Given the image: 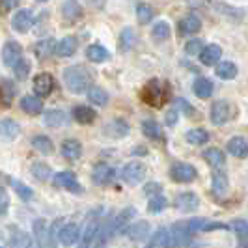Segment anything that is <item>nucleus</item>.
<instances>
[{
  "mask_svg": "<svg viewBox=\"0 0 248 248\" xmlns=\"http://www.w3.org/2000/svg\"><path fill=\"white\" fill-rule=\"evenodd\" d=\"M232 228L235 230V233L241 239H247L248 237V222H245V220H235V222L232 224Z\"/></svg>",
  "mask_w": 248,
  "mask_h": 248,
  "instance_id": "603ef678",
  "label": "nucleus"
},
{
  "mask_svg": "<svg viewBox=\"0 0 248 248\" xmlns=\"http://www.w3.org/2000/svg\"><path fill=\"white\" fill-rule=\"evenodd\" d=\"M217 77L222 80H232L237 77V65L233 62H222L217 65Z\"/></svg>",
  "mask_w": 248,
  "mask_h": 248,
  "instance_id": "a19ab883",
  "label": "nucleus"
},
{
  "mask_svg": "<svg viewBox=\"0 0 248 248\" xmlns=\"http://www.w3.org/2000/svg\"><path fill=\"white\" fill-rule=\"evenodd\" d=\"M200 28H202V21L198 19V15H194V13H188L186 17H183V19L179 21V34H181V36L198 34Z\"/></svg>",
  "mask_w": 248,
  "mask_h": 248,
  "instance_id": "4468645a",
  "label": "nucleus"
},
{
  "mask_svg": "<svg viewBox=\"0 0 248 248\" xmlns=\"http://www.w3.org/2000/svg\"><path fill=\"white\" fill-rule=\"evenodd\" d=\"M186 142L188 144H194V146H202V144H205V142H209V133L205 131V129H190L188 133L185 135Z\"/></svg>",
  "mask_w": 248,
  "mask_h": 248,
  "instance_id": "ea45409f",
  "label": "nucleus"
},
{
  "mask_svg": "<svg viewBox=\"0 0 248 248\" xmlns=\"http://www.w3.org/2000/svg\"><path fill=\"white\" fill-rule=\"evenodd\" d=\"M177 107H181V108L186 112V116H192V114H194V108H192L185 99H177Z\"/></svg>",
  "mask_w": 248,
  "mask_h": 248,
  "instance_id": "4d7b16f0",
  "label": "nucleus"
},
{
  "mask_svg": "<svg viewBox=\"0 0 248 248\" xmlns=\"http://www.w3.org/2000/svg\"><path fill=\"white\" fill-rule=\"evenodd\" d=\"M62 15L67 23H75L77 19L82 17V8H80V4L77 0H67L62 8Z\"/></svg>",
  "mask_w": 248,
  "mask_h": 248,
  "instance_id": "a878e982",
  "label": "nucleus"
},
{
  "mask_svg": "<svg viewBox=\"0 0 248 248\" xmlns=\"http://www.w3.org/2000/svg\"><path fill=\"white\" fill-rule=\"evenodd\" d=\"M188 228H190V232H192V233H196V232L228 230L230 226H228V224H222V222H207V220H203V218H192V220L188 222Z\"/></svg>",
  "mask_w": 248,
  "mask_h": 248,
  "instance_id": "2eb2a0df",
  "label": "nucleus"
},
{
  "mask_svg": "<svg viewBox=\"0 0 248 248\" xmlns=\"http://www.w3.org/2000/svg\"><path fill=\"white\" fill-rule=\"evenodd\" d=\"M203 49V43H202V39H188L185 45V52L188 56H198L200 52Z\"/></svg>",
  "mask_w": 248,
  "mask_h": 248,
  "instance_id": "3c124183",
  "label": "nucleus"
},
{
  "mask_svg": "<svg viewBox=\"0 0 248 248\" xmlns=\"http://www.w3.org/2000/svg\"><path fill=\"white\" fill-rule=\"evenodd\" d=\"M146 174H148L146 164L140 161H133L129 162V164H125L120 175H122V179H124L127 185H138L140 181H144Z\"/></svg>",
  "mask_w": 248,
  "mask_h": 248,
  "instance_id": "7ed1b4c3",
  "label": "nucleus"
},
{
  "mask_svg": "<svg viewBox=\"0 0 248 248\" xmlns=\"http://www.w3.org/2000/svg\"><path fill=\"white\" fill-rule=\"evenodd\" d=\"M32 146H34L39 153H43V155H50V153L54 151L52 140H50L49 137H45V135H37V137L32 138Z\"/></svg>",
  "mask_w": 248,
  "mask_h": 248,
  "instance_id": "58836bf2",
  "label": "nucleus"
},
{
  "mask_svg": "<svg viewBox=\"0 0 248 248\" xmlns=\"http://www.w3.org/2000/svg\"><path fill=\"white\" fill-rule=\"evenodd\" d=\"M196 175H198L196 168L192 164H186V162H175L170 168V177L177 183H190L196 179Z\"/></svg>",
  "mask_w": 248,
  "mask_h": 248,
  "instance_id": "20e7f679",
  "label": "nucleus"
},
{
  "mask_svg": "<svg viewBox=\"0 0 248 248\" xmlns=\"http://www.w3.org/2000/svg\"><path fill=\"white\" fill-rule=\"evenodd\" d=\"M97 235H99V222L97 220H90L86 224V228H84V232L80 233V245L82 247L93 245V241H95Z\"/></svg>",
  "mask_w": 248,
  "mask_h": 248,
  "instance_id": "bb28decb",
  "label": "nucleus"
},
{
  "mask_svg": "<svg viewBox=\"0 0 248 248\" xmlns=\"http://www.w3.org/2000/svg\"><path fill=\"white\" fill-rule=\"evenodd\" d=\"M203 159L207 161V164H211L213 168H220L226 162V155L222 153V149L218 148H209L203 151Z\"/></svg>",
  "mask_w": 248,
  "mask_h": 248,
  "instance_id": "473e14b6",
  "label": "nucleus"
},
{
  "mask_svg": "<svg viewBox=\"0 0 248 248\" xmlns=\"http://www.w3.org/2000/svg\"><path fill=\"white\" fill-rule=\"evenodd\" d=\"M105 133L112 138H124L129 135V125L125 120L118 118V120H112L110 124L105 127Z\"/></svg>",
  "mask_w": 248,
  "mask_h": 248,
  "instance_id": "4be33fe9",
  "label": "nucleus"
},
{
  "mask_svg": "<svg viewBox=\"0 0 248 248\" xmlns=\"http://www.w3.org/2000/svg\"><path fill=\"white\" fill-rule=\"evenodd\" d=\"M175 116H177V114H175V110H170L168 114H166V120H168V124H170V125L175 122Z\"/></svg>",
  "mask_w": 248,
  "mask_h": 248,
  "instance_id": "13d9d810",
  "label": "nucleus"
},
{
  "mask_svg": "<svg viewBox=\"0 0 248 248\" xmlns=\"http://www.w3.org/2000/svg\"><path fill=\"white\" fill-rule=\"evenodd\" d=\"M54 90V78L49 73H39L34 80V92L37 97H47Z\"/></svg>",
  "mask_w": 248,
  "mask_h": 248,
  "instance_id": "9b49d317",
  "label": "nucleus"
},
{
  "mask_svg": "<svg viewBox=\"0 0 248 248\" xmlns=\"http://www.w3.org/2000/svg\"><path fill=\"white\" fill-rule=\"evenodd\" d=\"M192 90H194V93L198 95L200 99H209V97L213 95V92H215V86H213V82L209 80V78L200 77V78H196V82H194Z\"/></svg>",
  "mask_w": 248,
  "mask_h": 248,
  "instance_id": "393cba45",
  "label": "nucleus"
},
{
  "mask_svg": "<svg viewBox=\"0 0 248 248\" xmlns=\"http://www.w3.org/2000/svg\"><path fill=\"white\" fill-rule=\"evenodd\" d=\"M4 243V233H2V230H0V245Z\"/></svg>",
  "mask_w": 248,
  "mask_h": 248,
  "instance_id": "bf43d9fd",
  "label": "nucleus"
},
{
  "mask_svg": "<svg viewBox=\"0 0 248 248\" xmlns=\"http://www.w3.org/2000/svg\"><path fill=\"white\" fill-rule=\"evenodd\" d=\"M228 151L237 159H247L248 157V142L243 137H233L228 142Z\"/></svg>",
  "mask_w": 248,
  "mask_h": 248,
  "instance_id": "aec40b11",
  "label": "nucleus"
},
{
  "mask_svg": "<svg viewBox=\"0 0 248 248\" xmlns=\"http://www.w3.org/2000/svg\"><path fill=\"white\" fill-rule=\"evenodd\" d=\"M175 207L183 213H192L200 207V198L194 192H183L175 198Z\"/></svg>",
  "mask_w": 248,
  "mask_h": 248,
  "instance_id": "f8f14e48",
  "label": "nucleus"
},
{
  "mask_svg": "<svg viewBox=\"0 0 248 248\" xmlns=\"http://www.w3.org/2000/svg\"><path fill=\"white\" fill-rule=\"evenodd\" d=\"M32 245H34L32 237L25 233V232H15V233H12L10 241H8V247L13 248H30Z\"/></svg>",
  "mask_w": 248,
  "mask_h": 248,
  "instance_id": "4c0bfd02",
  "label": "nucleus"
},
{
  "mask_svg": "<svg viewBox=\"0 0 248 248\" xmlns=\"http://www.w3.org/2000/svg\"><path fill=\"white\" fill-rule=\"evenodd\" d=\"M23 58V49L17 41H8L2 49V62L8 67H15V63Z\"/></svg>",
  "mask_w": 248,
  "mask_h": 248,
  "instance_id": "1a4fd4ad",
  "label": "nucleus"
},
{
  "mask_svg": "<svg viewBox=\"0 0 248 248\" xmlns=\"http://www.w3.org/2000/svg\"><path fill=\"white\" fill-rule=\"evenodd\" d=\"M172 34V30H170V25L166 23V21H159L157 25H153V30H151V36L153 39H157V41H164V39H168Z\"/></svg>",
  "mask_w": 248,
  "mask_h": 248,
  "instance_id": "79ce46f5",
  "label": "nucleus"
},
{
  "mask_svg": "<svg viewBox=\"0 0 248 248\" xmlns=\"http://www.w3.org/2000/svg\"><path fill=\"white\" fill-rule=\"evenodd\" d=\"M15 95V86L10 80H0V108H8Z\"/></svg>",
  "mask_w": 248,
  "mask_h": 248,
  "instance_id": "c756f323",
  "label": "nucleus"
},
{
  "mask_svg": "<svg viewBox=\"0 0 248 248\" xmlns=\"http://www.w3.org/2000/svg\"><path fill=\"white\" fill-rule=\"evenodd\" d=\"M62 155L67 159V161H77V159H80V155H82V146H80V142L78 140H65L62 144Z\"/></svg>",
  "mask_w": 248,
  "mask_h": 248,
  "instance_id": "b1692460",
  "label": "nucleus"
},
{
  "mask_svg": "<svg viewBox=\"0 0 248 248\" xmlns=\"http://www.w3.org/2000/svg\"><path fill=\"white\" fill-rule=\"evenodd\" d=\"M34 233H36L37 245H39V247H49V245H52V241H50L52 232L49 230V226H47V222H45L43 218H39V220L34 222Z\"/></svg>",
  "mask_w": 248,
  "mask_h": 248,
  "instance_id": "dca6fc26",
  "label": "nucleus"
},
{
  "mask_svg": "<svg viewBox=\"0 0 248 248\" xmlns=\"http://www.w3.org/2000/svg\"><path fill=\"white\" fill-rule=\"evenodd\" d=\"M10 209V196H8V192L0 186V217H4L6 213Z\"/></svg>",
  "mask_w": 248,
  "mask_h": 248,
  "instance_id": "864d4df0",
  "label": "nucleus"
},
{
  "mask_svg": "<svg viewBox=\"0 0 248 248\" xmlns=\"http://www.w3.org/2000/svg\"><path fill=\"white\" fill-rule=\"evenodd\" d=\"M114 177H116V170H114L112 166H108V164H105V162L97 164V166L93 168V174H92L93 183L99 186L110 185L112 181H114Z\"/></svg>",
  "mask_w": 248,
  "mask_h": 248,
  "instance_id": "423d86ee",
  "label": "nucleus"
},
{
  "mask_svg": "<svg viewBox=\"0 0 248 248\" xmlns=\"http://www.w3.org/2000/svg\"><path fill=\"white\" fill-rule=\"evenodd\" d=\"M52 181H54L56 186L67 188V190H71L75 194H82V185L78 183V179H77L75 174H71V172H60V174L54 175Z\"/></svg>",
  "mask_w": 248,
  "mask_h": 248,
  "instance_id": "0eeeda50",
  "label": "nucleus"
},
{
  "mask_svg": "<svg viewBox=\"0 0 248 248\" xmlns=\"http://www.w3.org/2000/svg\"><path fill=\"white\" fill-rule=\"evenodd\" d=\"M58 239H60L62 245L71 247V245L80 241V228L77 224H65V226L60 228V232H58Z\"/></svg>",
  "mask_w": 248,
  "mask_h": 248,
  "instance_id": "9d476101",
  "label": "nucleus"
},
{
  "mask_svg": "<svg viewBox=\"0 0 248 248\" xmlns=\"http://www.w3.org/2000/svg\"><path fill=\"white\" fill-rule=\"evenodd\" d=\"M86 93H88V99L92 101L93 105H97V107H105L108 103V93L99 86H90L86 90Z\"/></svg>",
  "mask_w": 248,
  "mask_h": 248,
  "instance_id": "c9c22d12",
  "label": "nucleus"
},
{
  "mask_svg": "<svg viewBox=\"0 0 248 248\" xmlns=\"http://www.w3.org/2000/svg\"><path fill=\"white\" fill-rule=\"evenodd\" d=\"M170 245H172V237L168 233V230H164V228L157 230L153 233V237L149 239V247L153 248H164V247H170Z\"/></svg>",
  "mask_w": 248,
  "mask_h": 248,
  "instance_id": "f704fd0d",
  "label": "nucleus"
},
{
  "mask_svg": "<svg viewBox=\"0 0 248 248\" xmlns=\"http://www.w3.org/2000/svg\"><path fill=\"white\" fill-rule=\"evenodd\" d=\"M168 95H170L168 86L157 78H151L142 90V101L148 103L149 107H162L168 99Z\"/></svg>",
  "mask_w": 248,
  "mask_h": 248,
  "instance_id": "f03ea898",
  "label": "nucleus"
},
{
  "mask_svg": "<svg viewBox=\"0 0 248 248\" xmlns=\"http://www.w3.org/2000/svg\"><path fill=\"white\" fill-rule=\"evenodd\" d=\"M36 23V19H34V13L32 10H19V12L13 15V28L17 30V32H21V34H25L28 32L32 26Z\"/></svg>",
  "mask_w": 248,
  "mask_h": 248,
  "instance_id": "6e6552de",
  "label": "nucleus"
},
{
  "mask_svg": "<svg viewBox=\"0 0 248 248\" xmlns=\"http://www.w3.org/2000/svg\"><path fill=\"white\" fill-rule=\"evenodd\" d=\"M137 19L140 25H148V23H151V19H153V10L149 8L148 4H138Z\"/></svg>",
  "mask_w": 248,
  "mask_h": 248,
  "instance_id": "49530a36",
  "label": "nucleus"
},
{
  "mask_svg": "<svg viewBox=\"0 0 248 248\" xmlns=\"http://www.w3.org/2000/svg\"><path fill=\"white\" fill-rule=\"evenodd\" d=\"M125 232H127L129 239H133V241H144V239H148L149 224L146 220H138L135 224H129V228Z\"/></svg>",
  "mask_w": 248,
  "mask_h": 248,
  "instance_id": "412c9836",
  "label": "nucleus"
},
{
  "mask_svg": "<svg viewBox=\"0 0 248 248\" xmlns=\"http://www.w3.org/2000/svg\"><path fill=\"white\" fill-rule=\"evenodd\" d=\"M21 110L30 114V116H37L43 110V103H41V99L34 97V95H25L21 99Z\"/></svg>",
  "mask_w": 248,
  "mask_h": 248,
  "instance_id": "cd10ccee",
  "label": "nucleus"
},
{
  "mask_svg": "<svg viewBox=\"0 0 248 248\" xmlns=\"http://www.w3.org/2000/svg\"><path fill=\"white\" fill-rule=\"evenodd\" d=\"M142 133L148 138H151V140H161V138L164 137L161 125L157 124L155 120H144V122H142Z\"/></svg>",
  "mask_w": 248,
  "mask_h": 248,
  "instance_id": "e433bc0d",
  "label": "nucleus"
},
{
  "mask_svg": "<svg viewBox=\"0 0 248 248\" xmlns=\"http://www.w3.org/2000/svg\"><path fill=\"white\" fill-rule=\"evenodd\" d=\"M75 50H77V39L71 36H67L56 43L54 54L60 56V58H69V56H73L75 54Z\"/></svg>",
  "mask_w": 248,
  "mask_h": 248,
  "instance_id": "6ab92c4d",
  "label": "nucleus"
},
{
  "mask_svg": "<svg viewBox=\"0 0 248 248\" xmlns=\"http://www.w3.org/2000/svg\"><path fill=\"white\" fill-rule=\"evenodd\" d=\"M148 209L151 213H161V211H164V209H166V198H164L162 194H155L153 198L149 200Z\"/></svg>",
  "mask_w": 248,
  "mask_h": 248,
  "instance_id": "8fccbe9b",
  "label": "nucleus"
},
{
  "mask_svg": "<svg viewBox=\"0 0 248 248\" xmlns=\"http://www.w3.org/2000/svg\"><path fill=\"white\" fill-rule=\"evenodd\" d=\"M133 45H135V32L131 28H125L122 32V36H120V50L127 52Z\"/></svg>",
  "mask_w": 248,
  "mask_h": 248,
  "instance_id": "de8ad7c7",
  "label": "nucleus"
},
{
  "mask_svg": "<svg viewBox=\"0 0 248 248\" xmlns=\"http://www.w3.org/2000/svg\"><path fill=\"white\" fill-rule=\"evenodd\" d=\"M92 73L82 65H71L63 71V82L73 93H82L92 86Z\"/></svg>",
  "mask_w": 248,
  "mask_h": 248,
  "instance_id": "f257e3e1",
  "label": "nucleus"
},
{
  "mask_svg": "<svg viewBox=\"0 0 248 248\" xmlns=\"http://www.w3.org/2000/svg\"><path fill=\"white\" fill-rule=\"evenodd\" d=\"M135 217H137V209H135V207H127V209H124L116 218H112L110 220L112 235H120V233H124Z\"/></svg>",
  "mask_w": 248,
  "mask_h": 248,
  "instance_id": "39448f33",
  "label": "nucleus"
},
{
  "mask_svg": "<svg viewBox=\"0 0 248 248\" xmlns=\"http://www.w3.org/2000/svg\"><path fill=\"white\" fill-rule=\"evenodd\" d=\"M95 110L93 108H90L88 105H78V107H75V110H73V118L78 122V124H82V125H88V124H92L93 120H95Z\"/></svg>",
  "mask_w": 248,
  "mask_h": 248,
  "instance_id": "c85d7f7f",
  "label": "nucleus"
},
{
  "mask_svg": "<svg viewBox=\"0 0 248 248\" xmlns=\"http://www.w3.org/2000/svg\"><path fill=\"white\" fill-rule=\"evenodd\" d=\"M86 56H88V60H92V62H95V63H103L110 58L108 50L105 49V47H101V45H90L86 49Z\"/></svg>",
  "mask_w": 248,
  "mask_h": 248,
  "instance_id": "72a5a7b5",
  "label": "nucleus"
},
{
  "mask_svg": "<svg viewBox=\"0 0 248 248\" xmlns=\"http://www.w3.org/2000/svg\"><path fill=\"white\" fill-rule=\"evenodd\" d=\"M30 62L28 60H19V62L15 63V67H13V73H15V77L19 78V80H25V78H28V75H30Z\"/></svg>",
  "mask_w": 248,
  "mask_h": 248,
  "instance_id": "09e8293b",
  "label": "nucleus"
},
{
  "mask_svg": "<svg viewBox=\"0 0 248 248\" xmlns=\"http://www.w3.org/2000/svg\"><path fill=\"white\" fill-rule=\"evenodd\" d=\"M54 41H52V37H47V39H41V41H37L36 43V54L39 58H47L49 54H52V50H54Z\"/></svg>",
  "mask_w": 248,
  "mask_h": 248,
  "instance_id": "c03bdc74",
  "label": "nucleus"
},
{
  "mask_svg": "<svg viewBox=\"0 0 248 248\" xmlns=\"http://www.w3.org/2000/svg\"><path fill=\"white\" fill-rule=\"evenodd\" d=\"M162 186L159 185V183H148V185L144 186V192L146 194H149V196H155V194H159L161 192Z\"/></svg>",
  "mask_w": 248,
  "mask_h": 248,
  "instance_id": "6e6d98bb",
  "label": "nucleus"
},
{
  "mask_svg": "<svg viewBox=\"0 0 248 248\" xmlns=\"http://www.w3.org/2000/svg\"><path fill=\"white\" fill-rule=\"evenodd\" d=\"M43 124L47 127H63L67 124V116L63 114L62 110H47L45 116H43Z\"/></svg>",
  "mask_w": 248,
  "mask_h": 248,
  "instance_id": "7c9ffc66",
  "label": "nucleus"
},
{
  "mask_svg": "<svg viewBox=\"0 0 248 248\" xmlns=\"http://www.w3.org/2000/svg\"><path fill=\"white\" fill-rule=\"evenodd\" d=\"M37 2H47V0H37Z\"/></svg>",
  "mask_w": 248,
  "mask_h": 248,
  "instance_id": "052dcab7",
  "label": "nucleus"
},
{
  "mask_svg": "<svg viewBox=\"0 0 248 248\" xmlns=\"http://www.w3.org/2000/svg\"><path fill=\"white\" fill-rule=\"evenodd\" d=\"M228 175L220 172V170H215L213 172V192L217 194V196H224L226 192H228Z\"/></svg>",
  "mask_w": 248,
  "mask_h": 248,
  "instance_id": "2f4dec72",
  "label": "nucleus"
},
{
  "mask_svg": "<svg viewBox=\"0 0 248 248\" xmlns=\"http://www.w3.org/2000/svg\"><path fill=\"white\" fill-rule=\"evenodd\" d=\"M198 56L200 62L203 63V65H215V63H218L220 56H222V49L218 45H207V47L202 49Z\"/></svg>",
  "mask_w": 248,
  "mask_h": 248,
  "instance_id": "f3484780",
  "label": "nucleus"
},
{
  "mask_svg": "<svg viewBox=\"0 0 248 248\" xmlns=\"http://www.w3.org/2000/svg\"><path fill=\"white\" fill-rule=\"evenodd\" d=\"M230 120V105L228 101H215L211 107V122L215 125H224Z\"/></svg>",
  "mask_w": 248,
  "mask_h": 248,
  "instance_id": "ddd939ff",
  "label": "nucleus"
},
{
  "mask_svg": "<svg viewBox=\"0 0 248 248\" xmlns=\"http://www.w3.org/2000/svg\"><path fill=\"white\" fill-rule=\"evenodd\" d=\"M10 185L15 188V192L21 196V200L28 202V200L34 198V192H32V188H28L25 183H21V181H17V179H10Z\"/></svg>",
  "mask_w": 248,
  "mask_h": 248,
  "instance_id": "a18cd8bd",
  "label": "nucleus"
},
{
  "mask_svg": "<svg viewBox=\"0 0 248 248\" xmlns=\"http://www.w3.org/2000/svg\"><path fill=\"white\" fill-rule=\"evenodd\" d=\"M21 133V125L13 120H0V138L15 140Z\"/></svg>",
  "mask_w": 248,
  "mask_h": 248,
  "instance_id": "5701e85b",
  "label": "nucleus"
},
{
  "mask_svg": "<svg viewBox=\"0 0 248 248\" xmlns=\"http://www.w3.org/2000/svg\"><path fill=\"white\" fill-rule=\"evenodd\" d=\"M19 2H21V0H0V10H2V13L12 12L13 8L19 6Z\"/></svg>",
  "mask_w": 248,
  "mask_h": 248,
  "instance_id": "5fc2aeb1",
  "label": "nucleus"
},
{
  "mask_svg": "<svg viewBox=\"0 0 248 248\" xmlns=\"http://www.w3.org/2000/svg\"><path fill=\"white\" fill-rule=\"evenodd\" d=\"M32 174H34V177H36L37 181H47L52 172H50L49 164H45L43 161H39V162H34V164H32Z\"/></svg>",
  "mask_w": 248,
  "mask_h": 248,
  "instance_id": "37998d69",
  "label": "nucleus"
},
{
  "mask_svg": "<svg viewBox=\"0 0 248 248\" xmlns=\"http://www.w3.org/2000/svg\"><path fill=\"white\" fill-rule=\"evenodd\" d=\"M190 228H188V222H177L174 226V235L172 239V245H177V247H183V245H188L190 243Z\"/></svg>",
  "mask_w": 248,
  "mask_h": 248,
  "instance_id": "a211bd4d",
  "label": "nucleus"
}]
</instances>
